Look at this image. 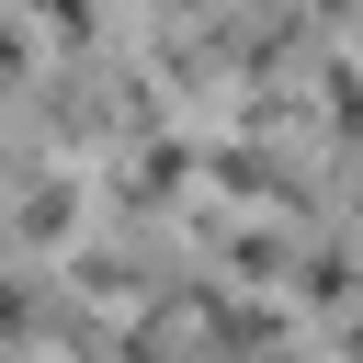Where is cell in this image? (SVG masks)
<instances>
[{
  "label": "cell",
  "mask_w": 363,
  "mask_h": 363,
  "mask_svg": "<svg viewBox=\"0 0 363 363\" xmlns=\"http://www.w3.org/2000/svg\"><path fill=\"white\" fill-rule=\"evenodd\" d=\"M79 182H57V170H23V193H11V238H23V261H45L68 227H79Z\"/></svg>",
  "instance_id": "1"
},
{
  "label": "cell",
  "mask_w": 363,
  "mask_h": 363,
  "mask_svg": "<svg viewBox=\"0 0 363 363\" xmlns=\"http://www.w3.org/2000/svg\"><path fill=\"white\" fill-rule=\"evenodd\" d=\"M295 295H306V306H352V295H363V272H352V250H306V272H295Z\"/></svg>",
  "instance_id": "2"
},
{
  "label": "cell",
  "mask_w": 363,
  "mask_h": 363,
  "mask_svg": "<svg viewBox=\"0 0 363 363\" xmlns=\"http://www.w3.org/2000/svg\"><path fill=\"white\" fill-rule=\"evenodd\" d=\"M227 261H238L250 284H272V272H284V238H272V227H227Z\"/></svg>",
  "instance_id": "3"
},
{
  "label": "cell",
  "mask_w": 363,
  "mask_h": 363,
  "mask_svg": "<svg viewBox=\"0 0 363 363\" xmlns=\"http://www.w3.org/2000/svg\"><path fill=\"white\" fill-rule=\"evenodd\" d=\"M318 91H329V125H340V136H363V68H352V57H329V79H318Z\"/></svg>",
  "instance_id": "4"
},
{
  "label": "cell",
  "mask_w": 363,
  "mask_h": 363,
  "mask_svg": "<svg viewBox=\"0 0 363 363\" xmlns=\"http://www.w3.org/2000/svg\"><path fill=\"white\" fill-rule=\"evenodd\" d=\"M340 352H352V363H363V318H352V329H340Z\"/></svg>",
  "instance_id": "5"
}]
</instances>
